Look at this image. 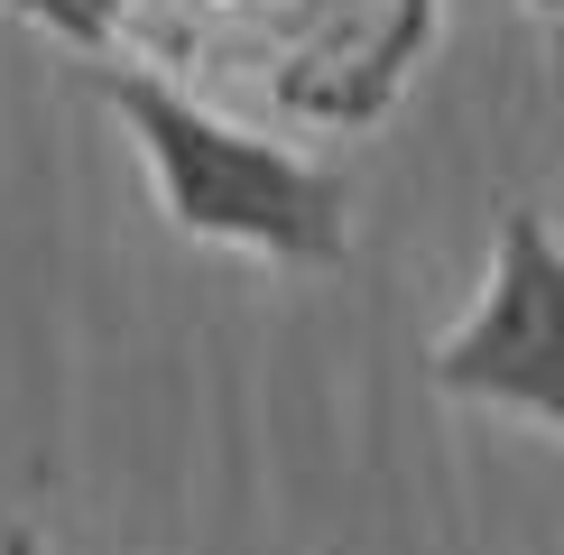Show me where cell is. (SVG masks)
I'll return each instance as SVG.
<instances>
[{
	"mask_svg": "<svg viewBox=\"0 0 564 555\" xmlns=\"http://www.w3.org/2000/svg\"><path fill=\"white\" fill-rule=\"evenodd\" d=\"M93 65H130L214 111L370 130L416 84L444 0H10Z\"/></svg>",
	"mask_w": 564,
	"mask_h": 555,
	"instance_id": "1",
	"label": "cell"
},
{
	"mask_svg": "<svg viewBox=\"0 0 564 555\" xmlns=\"http://www.w3.org/2000/svg\"><path fill=\"white\" fill-rule=\"evenodd\" d=\"M84 84L121 111V130L149 157L158 214L185 241L250 250L269 269H343L351 260V185L288 139L231 121V111L195 102V92L130 75V65H84Z\"/></svg>",
	"mask_w": 564,
	"mask_h": 555,
	"instance_id": "2",
	"label": "cell"
},
{
	"mask_svg": "<svg viewBox=\"0 0 564 555\" xmlns=\"http://www.w3.org/2000/svg\"><path fill=\"white\" fill-rule=\"evenodd\" d=\"M426 389L509 407L564 445V231L536 204H509L490 241L481 296L426 342Z\"/></svg>",
	"mask_w": 564,
	"mask_h": 555,
	"instance_id": "3",
	"label": "cell"
},
{
	"mask_svg": "<svg viewBox=\"0 0 564 555\" xmlns=\"http://www.w3.org/2000/svg\"><path fill=\"white\" fill-rule=\"evenodd\" d=\"M0 555H46V546H37V527H0Z\"/></svg>",
	"mask_w": 564,
	"mask_h": 555,
	"instance_id": "4",
	"label": "cell"
}]
</instances>
